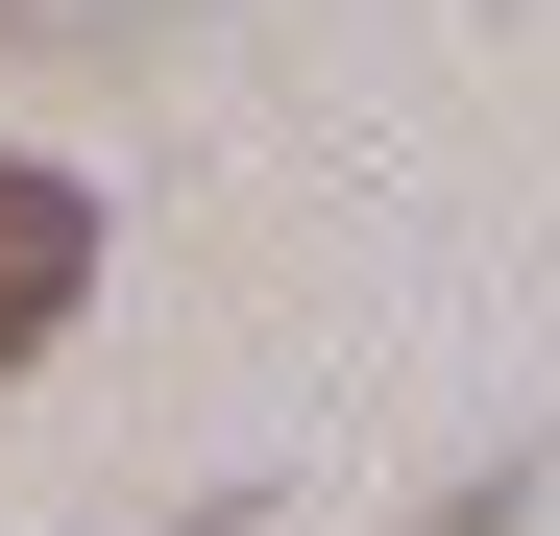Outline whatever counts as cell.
<instances>
[{"mask_svg": "<svg viewBox=\"0 0 560 536\" xmlns=\"http://www.w3.org/2000/svg\"><path fill=\"white\" fill-rule=\"evenodd\" d=\"M73 293H98V196H73L49 147H0V366H49Z\"/></svg>", "mask_w": 560, "mask_h": 536, "instance_id": "6da1fadb", "label": "cell"}, {"mask_svg": "<svg viewBox=\"0 0 560 536\" xmlns=\"http://www.w3.org/2000/svg\"><path fill=\"white\" fill-rule=\"evenodd\" d=\"M171 0H0V49H147Z\"/></svg>", "mask_w": 560, "mask_h": 536, "instance_id": "7a4b0ae2", "label": "cell"}]
</instances>
